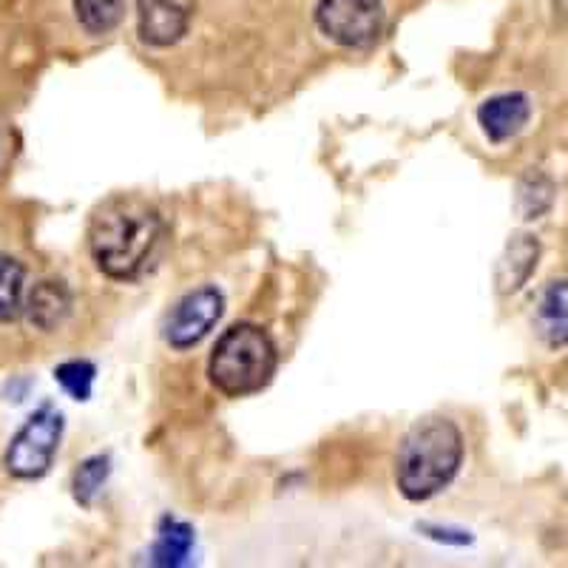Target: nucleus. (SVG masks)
Masks as SVG:
<instances>
[{"label": "nucleus", "instance_id": "nucleus-1", "mask_svg": "<svg viewBox=\"0 0 568 568\" xmlns=\"http://www.w3.org/2000/svg\"><path fill=\"white\" fill-rule=\"evenodd\" d=\"M160 213L136 196H114L91 213L89 253L103 276L131 282L160 242Z\"/></svg>", "mask_w": 568, "mask_h": 568}, {"label": "nucleus", "instance_id": "nucleus-2", "mask_svg": "<svg viewBox=\"0 0 568 568\" xmlns=\"http://www.w3.org/2000/svg\"><path fill=\"white\" fill-rule=\"evenodd\" d=\"M464 464V435L449 418H424L404 435L395 458V484L413 504L429 500L453 484Z\"/></svg>", "mask_w": 568, "mask_h": 568}, {"label": "nucleus", "instance_id": "nucleus-3", "mask_svg": "<svg viewBox=\"0 0 568 568\" xmlns=\"http://www.w3.org/2000/svg\"><path fill=\"white\" fill-rule=\"evenodd\" d=\"M276 344L256 324H233L207 362V378L227 398H245L267 387L276 373Z\"/></svg>", "mask_w": 568, "mask_h": 568}, {"label": "nucleus", "instance_id": "nucleus-4", "mask_svg": "<svg viewBox=\"0 0 568 568\" xmlns=\"http://www.w3.org/2000/svg\"><path fill=\"white\" fill-rule=\"evenodd\" d=\"M63 440V415L43 404L20 426L3 453V471L14 480H40L52 469Z\"/></svg>", "mask_w": 568, "mask_h": 568}, {"label": "nucleus", "instance_id": "nucleus-5", "mask_svg": "<svg viewBox=\"0 0 568 568\" xmlns=\"http://www.w3.org/2000/svg\"><path fill=\"white\" fill-rule=\"evenodd\" d=\"M384 14L382 0H318L316 27L333 43L344 49H369L382 40Z\"/></svg>", "mask_w": 568, "mask_h": 568}, {"label": "nucleus", "instance_id": "nucleus-6", "mask_svg": "<svg viewBox=\"0 0 568 568\" xmlns=\"http://www.w3.org/2000/svg\"><path fill=\"white\" fill-rule=\"evenodd\" d=\"M225 313V298L216 287H200L187 293L165 322V342L174 349H191L220 324Z\"/></svg>", "mask_w": 568, "mask_h": 568}, {"label": "nucleus", "instance_id": "nucleus-7", "mask_svg": "<svg viewBox=\"0 0 568 568\" xmlns=\"http://www.w3.org/2000/svg\"><path fill=\"white\" fill-rule=\"evenodd\" d=\"M191 14L176 0H136V32L154 49L176 45L187 34Z\"/></svg>", "mask_w": 568, "mask_h": 568}, {"label": "nucleus", "instance_id": "nucleus-8", "mask_svg": "<svg viewBox=\"0 0 568 568\" xmlns=\"http://www.w3.org/2000/svg\"><path fill=\"white\" fill-rule=\"evenodd\" d=\"M74 311V296L58 278H43V282L32 284L27 296V313H23V322L32 329L49 336V333H58L65 327V322L71 318Z\"/></svg>", "mask_w": 568, "mask_h": 568}, {"label": "nucleus", "instance_id": "nucleus-9", "mask_svg": "<svg viewBox=\"0 0 568 568\" xmlns=\"http://www.w3.org/2000/svg\"><path fill=\"white\" fill-rule=\"evenodd\" d=\"M529 116L531 103L520 91H515V94H497V98L480 103L478 109V123L484 129L486 140L497 142V145L520 134L529 125Z\"/></svg>", "mask_w": 568, "mask_h": 568}, {"label": "nucleus", "instance_id": "nucleus-10", "mask_svg": "<svg viewBox=\"0 0 568 568\" xmlns=\"http://www.w3.org/2000/svg\"><path fill=\"white\" fill-rule=\"evenodd\" d=\"M537 258H540V242H537L535 236H529V233L515 236V240L506 245L500 262H497V291L504 293V296H511V293L520 291V287L529 282L531 273H535Z\"/></svg>", "mask_w": 568, "mask_h": 568}, {"label": "nucleus", "instance_id": "nucleus-11", "mask_svg": "<svg viewBox=\"0 0 568 568\" xmlns=\"http://www.w3.org/2000/svg\"><path fill=\"white\" fill-rule=\"evenodd\" d=\"M29 296V271L12 253L0 251V327L23 322Z\"/></svg>", "mask_w": 568, "mask_h": 568}, {"label": "nucleus", "instance_id": "nucleus-12", "mask_svg": "<svg viewBox=\"0 0 568 568\" xmlns=\"http://www.w3.org/2000/svg\"><path fill=\"white\" fill-rule=\"evenodd\" d=\"M535 324L549 347H568V282H551L537 302Z\"/></svg>", "mask_w": 568, "mask_h": 568}, {"label": "nucleus", "instance_id": "nucleus-13", "mask_svg": "<svg viewBox=\"0 0 568 568\" xmlns=\"http://www.w3.org/2000/svg\"><path fill=\"white\" fill-rule=\"evenodd\" d=\"M191 549H194V529L176 517H165L154 542L156 566H182V562H187Z\"/></svg>", "mask_w": 568, "mask_h": 568}, {"label": "nucleus", "instance_id": "nucleus-14", "mask_svg": "<svg viewBox=\"0 0 568 568\" xmlns=\"http://www.w3.org/2000/svg\"><path fill=\"white\" fill-rule=\"evenodd\" d=\"M125 14V0H74V18L91 38L111 34Z\"/></svg>", "mask_w": 568, "mask_h": 568}, {"label": "nucleus", "instance_id": "nucleus-15", "mask_svg": "<svg viewBox=\"0 0 568 568\" xmlns=\"http://www.w3.org/2000/svg\"><path fill=\"white\" fill-rule=\"evenodd\" d=\"M109 475H111V460L105 458V455L85 458L83 464L74 469V475H71V491H74V500H78L80 506H85V509L94 506V500H98V495L103 491Z\"/></svg>", "mask_w": 568, "mask_h": 568}, {"label": "nucleus", "instance_id": "nucleus-16", "mask_svg": "<svg viewBox=\"0 0 568 568\" xmlns=\"http://www.w3.org/2000/svg\"><path fill=\"white\" fill-rule=\"evenodd\" d=\"M94 378H98V367L85 358H69V362L58 364L54 369V382L63 387L74 400H89L91 389H94Z\"/></svg>", "mask_w": 568, "mask_h": 568}, {"label": "nucleus", "instance_id": "nucleus-17", "mask_svg": "<svg viewBox=\"0 0 568 568\" xmlns=\"http://www.w3.org/2000/svg\"><path fill=\"white\" fill-rule=\"evenodd\" d=\"M551 194H555V187H551V182L540 174L520 182V207H524L526 220H537L542 211H549Z\"/></svg>", "mask_w": 568, "mask_h": 568}, {"label": "nucleus", "instance_id": "nucleus-18", "mask_svg": "<svg viewBox=\"0 0 568 568\" xmlns=\"http://www.w3.org/2000/svg\"><path fill=\"white\" fill-rule=\"evenodd\" d=\"M9 156H12V145H9V134H7V129H3V123H0V174H3V171H7Z\"/></svg>", "mask_w": 568, "mask_h": 568}]
</instances>
